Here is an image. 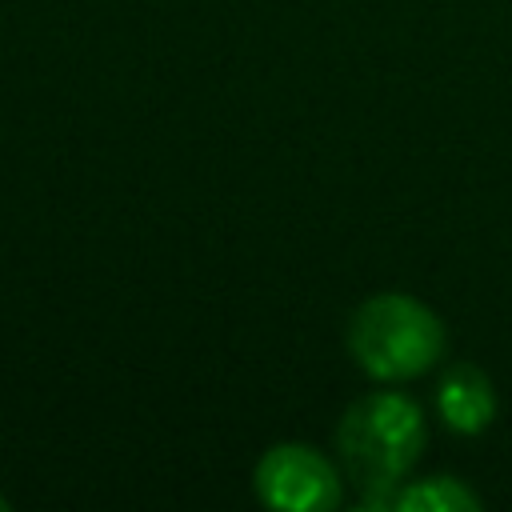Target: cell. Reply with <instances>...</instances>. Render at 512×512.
<instances>
[{
	"label": "cell",
	"mask_w": 512,
	"mask_h": 512,
	"mask_svg": "<svg viewBox=\"0 0 512 512\" xmlns=\"http://www.w3.org/2000/svg\"><path fill=\"white\" fill-rule=\"evenodd\" d=\"M440 316L404 292L368 296L348 320V352L372 380H412L444 356Z\"/></svg>",
	"instance_id": "2"
},
{
	"label": "cell",
	"mask_w": 512,
	"mask_h": 512,
	"mask_svg": "<svg viewBox=\"0 0 512 512\" xmlns=\"http://www.w3.org/2000/svg\"><path fill=\"white\" fill-rule=\"evenodd\" d=\"M4 508H8V500H4V496H0V512H4Z\"/></svg>",
	"instance_id": "6"
},
{
	"label": "cell",
	"mask_w": 512,
	"mask_h": 512,
	"mask_svg": "<svg viewBox=\"0 0 512 512\" xmlns=\"http://www.w3.org/2000/svg\"><path fill=\"white\" fill-rule=\"evenodd\" d=\"M424 436V412L400 392H368L340 416L336 452L364 492L360 508H392V492L416 468Z\"/></svg>",
	"instance_id": "1"
},
{
	"label": "cell",
	"mask_w": 512,
	"mask_h": 512,
	"mask_svg": "<svg viewBox=\"0 0 512 512\" xmlns=\"http://www.w3.org/2000/svg\"><path fill=\"white\" fill-rule=\"evenodd\" d=\"M436 412L452 432H484L496 420V388L488 372L476 364H452L436 388Z\"/></svg>",
	"instance_id": "4"
},
{
	"label": "cell",
	"mask_w": 512,
	"mask_h": 512,
	"mask_svg": "<svg viewBox=\"0 0 512 512\" xmlns=\"http://www.w3.org/2000/svg\"><path fill=\"white\" fill-rule=\"evenodd\" d=\"M480 496L460 484L456 476H432V480H412L408 488L392 492L396 512H480Z\"/></svg>",
	"instance_id": "5"
},
{
	"label": "cell",
	"mask_w": 512,
	"mask_h": 512,
	"mask_svg": "<svg viewBox=\"0 0 512 512\" xmlns=\"http://www.w3.org/2000/svg\"><path fill=\"white\" fill-rule=\"evenodd\" d=\"M256 496L276 512H328L340 504V472L312 444H276L256 464Z\"/></svg>",
	"instance_id": "3"
}]
</instances>
